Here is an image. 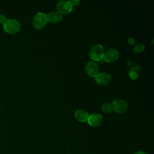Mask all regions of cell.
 Here are the masks:
<instances>
[{"instance_id": "1", "label": "cell", "mask_w": 154, "mask_h": 154, "mask_svg": "<svg viewBox=\"0 0 154 154\" xmlns=\"http://www.w3.org/2000/svg\"><path fill=\"white\" fill-rule=\"evenodd\" d=\"M4 31L10 34H14L18 32L21 28L20 22L14 19H7V22L3 25Z\"/></svg>"}, {"instance_id": "2", "label": "cell", "mask_w": 154, "mask_h": 154, "mask_svg": "<svg viewBox=\"0 0 154 154\" xmlns=\"http://www.w3.org/2000/svg\"><path fill=\"white\" fill-rule=\"evenodd\" d=\"M103 48L101 45L99 44L92 46L89 51V55L91 59L98 62H101L103 61Z\"/></svg>"}, {"instance_id": "3", "label": "cell", "mask_w": 154, "mask_h": 154, "mask_svg": "<svg viewBox=\"0 0 154 154\" xmlns=\"http://www.w3.org/2000/svg\"><path fill=\"white\" fill-rule=\"evenodd\" d=\"M47 22V14L45 13L38 12L32 19V25L35 29H40L45 26Z\"/></svg>"}, {"instance_id": "4", "label": "cell", "mask_w": 154, "mask_h": 154, "mask_svg": "<svg viewBox=\"0 0 154 154\" xmlns=\"http://www.w3.org/2000/svg\"><path fill=\"white\" fill-rule=\"evenodd\" d=\"M112 109L118 113H123L126 111L128 109L127 102L122 99L114 100L112 103Z\"/></svg>"}, {"instance_id": "5", "label": "cell", "mask_w": 154, "mask_h": 154, "mask_svg": "<svg viewBox=\"0 0 154 154\" xmlns=\"http://www.w3.org/2000/svg\"><path fill=\"white\" fill-rule=\"evenodd\" d=\"M119 57L118 51L114 48H110L104 52L103 60L107 63H112L116 61Z\"/></svg>"}, {"instance_id": "6", "label": "cell", "mask_w": 154, "mask_h": 154, "mask_svg": "<svg viewBox=\"0 0 154 154\" xmlns=\"http://www.w3.org/2000/svg\"><path fill=\"white\" fill-rule=\"evenodd\" d=\"M57 10L61 14H67L72 10V6L69 1H61L57 3Z\"/></svg>"}, {"instance_id": "7", "label": "cell", "mask_w": 154, "mask_h": 154, "mask_svg": "<svg viewBox=\"0 0 154 154\" xmlns=\"http://www.w3.org/2000/svg\"><path fill=\"white\" fill-rule=\"evenodd\" d=\"M87 73L91 77H95L99 73L97 64L94 61H89L85 66Z\"/></svg>"}, {"instance_id": "8", "label": "cell", "mask_w": 154, "mask_h": 154, "mask_svg": "<svg viewBox=\"0 0 154 154\" xmlns=\"http://www.w3.org/2000/svg\"><path fill=\"white\" fill-rule=\"evenodd\" d=\"M103 117L102 114L99 113H94L89 116L87 122L91 126H97L102 122Z\"/></svg>"}, {"instance_id": "9", "label": "cell", "mask_w": 154, "mask_h": 154, "mask_svg": "<svg viewBox=\"0 0 154 154\" xmlns=\"http://www.w3.org/2000/svg\"><path fill=\"white\" fill-rule=\"evenodd\" d=\"M94 78L96 82L100 85H106L111 81V76L106 72L99 73Z\"/></svg>"}, {"instance_id": "10", "label": "cell", "mask_w": 154, "mask_h": 154, "mask_svg": "<svg viewBox=\"0 0 154 154\" xmlns=\"http://www.w3.org/2000/svg\"><path fill=\"white\" fill-rule=\"evenodd\" d=\"M63 19L61 14L58 11H52L47 14V20L52 23H57L60 22Z\"/></svg>"}, {"instance_id": "11", "label": "cell", "mask_w": 154, "mask_h": 154, "mask_svg": "<svg viewBox=\"0 0 154 154\" xmlns=\"http://www.w3.org/2000/svg\"><path fill=\"white\" fill-rule=\"evenodd\" d=\"M75 117L78 121L80 122H85L87 121L89 115L87 111L80 109L76 111L75 113Z\"/></svg>"}, {"instance_id": "12", "label": "cell", "mask_w": 154, "mask_h": 154, "mask_svg": "<svg viewBox=\"0 0 154 154\" xmlns=\"http://www.w3.org/2000/svg\"><path fill=\"white\" fill-rule=\"evenodd\" d=\"M102 110L103 112L105 113H109L112 110V103L110 102H106L104 103L102 105Z\"/></svg>"}, {"instance_id": "13", "label": "cell", "mask_w": 154, "mask_h": 154, "mask_svg": "<svg viewBox=\"0 0 154 154\" xmlns=\"http://www.w3.org/2000/svg\"><path fill=\"white\" fill-rule=\"evenodd\" d=\"M145 49V46L143 44L136 45L134 46V51L137 53L142 52Z\"/></svg>"}, {"instance_id": "14", "label": "cell", "mask_w": 154, "mask_h": 154, "mask_svg": "<svg viewBox=\"0 0 154 154\" xmlns=\"http://www.w3.org/2000/svg\"><path fill=\"white\" fill-rule=\"evenodd\" d=\"M129 75L130 78H131L132 79H134V80L137 79V78H138V73H137L136 71L134 70H131L129 71Z\"/></svg>"}, {"instance_id": "15", "label": "cell", "mask_w": 154, "mask_h": 154, "mask_svg": "<svg viewBox=\"0 0 154 154\" xmlns=\"http://www.w3.org/2000/svg\"><path fill=\"white\" fill-rule=\"evenodd\" d=\"M7 20V18L4 14H0V23L4 25Z\"/></svg>"}, {"instance_id": "16", "label": "cell", "mask_w": 154, "mask_h": 154, "mask_svg": "<svg viewBox=\"0 0 154 154\" xmlns=\"http://www.w3.org/2000/svg\"><path fill=\"white\" fill-rule=\"evenodd\" d=\"M69 2H70V4L72 5V7L78 5L80 2V1L79 0H71V1H69Z\"/></svg>"}, {"instance_id": "17", "label": "cell", "mask_w": 154, "mask_h": 154, "mask_svg": "<svg viewBox=\"0 0 154 154\" xmlns=\"http://www.w3.org/2000/svg\"><path fill=\"white\" fill-rule=\"evenodd\" d=\"M128 43L130 45H133L135 43V40H134V39L133 38H129L128 39Z\"/></svg>"}, {"instance_id": "18", "label": "cell", "mask_w": 154, "mask_h": 154, "mask_svg": "<svg viewBox=\"0 0 154 154\" xmlns=\"http://www.w3.org/2000/svg\"><path fill=\"white\" fill-rule=\"evenodd\" d=\"M134 154H146V153L143 151H138V152H137L136 153H135Z\"/></svg>"}, {"instance_id": "19", "label": "cell", "mask_w": 154, "mask_h": 154, "mask_svg": "<svg viewBox=\"0 0 154 154\" xmlns=\"http://www.w3.org/2000/svg\"><path fill=\"white\" fill-rule=\"evenodd\" d=\"M0 109H1V105H0Z\"/></svg>"}]
</instances>
